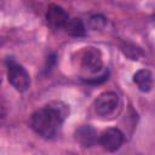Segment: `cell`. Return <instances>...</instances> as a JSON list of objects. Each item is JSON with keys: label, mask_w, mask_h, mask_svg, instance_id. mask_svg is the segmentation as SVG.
<instances>
[{"label": "cell", "mask_w": 155, "mask_h": 155, "mask_svg": "<svg viewBox=\"0 0 155 155\" xmlns=\"http://www.w3.org/2000/svg\"><path fill=\"white\" fill-rule=\"evenodd\" d=\"M68 115L69 107L61 101H53L33 113L30 117V126L40 137L51 139L59 133Z\"/></svg>", "instance_id": "cell-1"}, {"label": "cell", "mask_w": 155, "mask_h": 155, "mask_svg": "<svg viewBox=\"0 0 155 155\" xmlns=\"http://www.w3.org/2000/svg\"><path fill=\"white\" fill-rule=\"evenodd\" d=\"M121 108L120 97L115 92H104L94 102V111L102 119L114 117Z\"/></svg>", "instance_id": "cell-2"}, {"label": "cell", "mask_w": 155, "mask_h": 155, "mask_svg": "<svg viewBox=\"0 0 155 155\" xmlns=\"http://www.w3.org/2000/svg\"><path fill=\"white\" fill-rule=\"evenodd\" d=\"M7 79L12 87L18 92H24L30 86L28 71L13 59H7Z\"/></svg>", "instance_id": "cell-3"}, {"label": "cell", "mask_w": 155, "mask_h": 155, "mask_svg": "<svg viewBox=\"0 0 155 155\" xmlns=\"http://www.w3.org/2000/svg\"><path fill=\"white\" fill-rule=\"evenodd\" d=\"M81 68L87 73H98L103 68V57L98 48L87 47L81 54Z\"/></svg>", "instance_id": "cell-4"}, {"label": "cell", "mask_w": 155, "mask_h": 155, "mask_svg": "<svg viewBox=\"0 0 155 155\" xmlns=\"http://www.w3.org/2000/svg\"><path fill=\"white\" fill-rule=\"evenodd\" d=\"M124 133L119 128H107L98 138L101 145L108 151H116L124 143Z\"/></svg>", "instance_id": "cell-5"}, {"label": "cell", "mask_w": 155, "mask_h": 155, "mask_svg": "<svg viewBox=\"0 0 155 155\" xmlns=\"http://www.w3.org/2000/svg\"><path fill=\"white\" fill-rule=\"evenodd\" d=\"M69 19H70V17L64 11L63 7H61L58 5H50L48 6L47 12H46V21H47V24L52 29L65 28Z\"/></svg>", "instance_id": "cell-6"}, {"label": "cell", "mask_w": 155, "mask_h": 155, "mask_svg": "<svg viewBox=\"0 0 155 155\" xmlns=\"http://www.w3.org/2000/svg\"><path fill=\"white\" fill-rule=\"evenodd\" d=\"M75 138L82 147H92L98 140L97 132L90 125L80 126L75 132Z\"/></svg>", "instance_id": "cell-7"}, {"label": "cell", "mask_w": 155, "mask_h": 155, "mask_svg": "<svg viewBox=\"0 0 155 155\" xmlns=\"http://www.w3.org/2000/svg\"><path fill=\"white\" fill-rule=\"evenodd\" d=\"M133 82L142 92H149L153 87V74L148 69H140L133 75Z\"/></svg>", "instance_id": "cell-8"}, {"label": "cell", "mask_w": 155, "mask_h": 155, "mask_svg": "<svg viewBox=\"0 0 155 155\" xmlns=\"http://www.w3.org/2000/svg\"><path fill=\"white\" fill-rule=\"evenodd\" d=\"M65 31L71 36H84L86 34V28L84 22L80 18H70L65 25Z\"/></svg>", "instance_id": "cell-9"}, {"label": "cell", "mask_w": 155, "mask_h": 155, "mask_svg": "<svg viewBox=\"0 0 155 155\" xmlns=\"http://www.w3.org/2000/svg\"><path fill=\"white\" fill-rule=\"evenodd\" d=\"M105 23H107V19L102 15H93V16L90 17V21H88L90 28L93 29V30H101V29H103L105 27Z\"/></svg>", "instance_id": "cell-10"}, {"label": "cell", "mask_w": 155, "mask_h": 155, "mask_svg": "<svg viewBox=\"0 0 155 155\" xmlns=\"http://www.w3.org/2000/svg\"><path fill=\"white\" fill-rule=\"evenodd\" d=\"M121 50H122L124 53H125L127 57H130L131 59H138V58L142 56L140 50H139L138 47L133 46V45H130V44H125Z\"/></svg>", "instance_id": "cell-11"}, {"label": "cell", "mask_w": 155, "mask_h": 155, "mask_svg": "<svg viewBox=\"0 0 155 155\" xmlns=\"http://www.w3.org/2000/svg\"><path fill=\"white\" fill-rule=\"evenodd\" d=\"M154 22H155V15H154Z\"/></svg>", "instance_id": "cell-12"}]
</instances>
